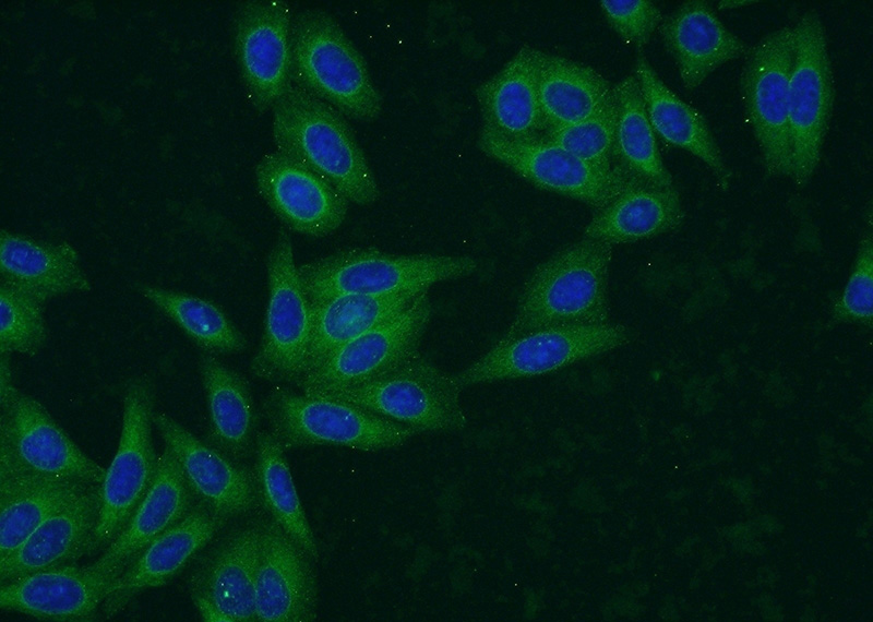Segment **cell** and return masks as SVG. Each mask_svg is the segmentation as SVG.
<instances>
[{
  "instance_id": "1",
  "label": "cell",
  "mask_w": 873,
  "mask_h": 622,
  "mask_svg": "<svg viewBox=\"0 0 873 622\" xmlns=\"http://www.w3.org/2000/svg\"><path fill=\"white\" fill-rule=\"evenodd\" d=\"M272 110L277 151L323 177L354 204L369 206L379 200L373 170L338 110L291 82Z\"/></svg>"
},
{
  "instance_id": "2",
  "label": "cell",
  "mask_w": 873,
  "mask_h": 622,
  "mask_svg": "<svg viewBox=\"0 0 873 622\" xmlns=\"http://www.w3.org/2000/svg\"><path fill=\"white\" fill-rule=\"evenodd\" d=\"M612 244L584 238L540 263L526 280L503 338L561 325L609 323Z\"/></svg>"
},
{
  "instance_id": "3",
  "label": "cell",
  "mask_w": 873,
  "mask_h": 622,
  "mask_svg": "<svg viewBox=\"0 0 873 622\" xmlns=\"http://www.w3.org/2000/svg\"><path fill=\"white\" fill-rule=\"evenodd\" d=\"M290 81L344 117L375 121L383 98L340 24L322 9L298 13L290 28Z\"/></svg>"
},
{
  "instance_id": "4",
  "label": "cell",
  "mask_w": 873,
  "mask_h": 622,
  "mask_svg": "<svg viewBox=\"0 0 873 622\" xmlns=\"http://www.w3.org/2000/svg\"><path fill=\"white\" fill-rule=\"evenodd\" d=\"M8 355L0 359V480L100 485L106 469L80 450L38 400L14 386Z\"/></svg>"
},
{
  "instance_id": "5",
  "label": "cell",
  "mask_w": 873,
  "mask_h": 622,
  "mask_svg": "<svg viewBox=\"0 0 873 622\" xmlns=\"http://www.w3.org/2000/svg\"><path fill=\"white\" fill-rule=\"evenodd\" d=\"M476 270L477 263L469 256L400 255L351 248L302 264L298 273L310 303H315L348 294L423 291Z\"/></svg>"
},
{
  "instance_id": "6",
  "label": "cell",
  "mask_w": 873,
  "mask_h": 622,
  "mask_svg": "<svg viewBox=\"0 0 873 622\" xmlns=\"http://www.w3.org/2000/svg\"><path fill=\"white\" fill-rule=\"evenodd\" d=\"M270 432L289 450L308 445H339L375 452L403 445L420 430L358 407L314 395L273 387L263 404Z\"/></svg>"
},
{
  "instance_id": "7",
  "label": "cell",
  "mask_w": 873,
  "mask_h": 622,
  "mask_svg": "<svg viewBox=\"0 0 873 622\" xmlns=\"http://www.w3.org/2000/svg\"><path fill=\"white\" fill-rule=\"evenodd\" d=\"M461 390L453 375L417 351L362 383L307 395L350 403L421 432H451L467 423Z\"/></svg>"
},
{
  "instance_id": "8",
  "label": "cell",
  "mask_w": 873,
  "mask_h": 622,
  "mask_svg": "<svg viewBox=\"0 0 873 622\" xmlns=\"http://www.w3.org/2000/svg\"><path fill=\"white\" fill-rule=\"evenodd\" d=\"M153 382L129 381L123 394L122 427L117 452L100 483V511L88 553L107 548L120 534L151 488L158 468L152 424Z\"/></svg>"
},
{
  "instance_id": "9",
  "label": "cell",
  "mask_w": 873,
  "mask_h": 622,
  "mask_svg": "<svg viewBox=\"0 0 873 622\" xmlns=\"http://www.w3.org/2000/svg\"><path fill=\"white\" fill-rule=\"evenodd\" d=\"M793 29L789 80L790 179L804 187L821 159L834 106V81L825 28L817 12H805Z\"/></svg>"
},
{
  "instance_id": "10",
  "label": "cell",
  "mask_w": 873,
  "mask_h": 622,
  "mask_svg": "<svg viewBox=\"0 0 873 622\" xmlns=\"http://www.w3.org/2000/svg\"><path fill=\"white\" fill-rule=\"evenodd\" d=\"M627 343V330L621 324L551 326L514 337H502L453 378L461 388L531 378L558 371Z\"/></svg>"
},
{
  "instance_id": "11",
  "label": "cell",
  "mask_w": 873,
  "mask_h": 622,
  "mask_svg": "<svg viewBox=\"0 0 873 622\" xmlns=\"http://www.w3.org/2000/svg\"><path fill=\"white\" fill-rule=\"evenodd\" d=\"M793 47L792 27L768 33L749 48L740 77L745 115L764 168L773 177L791 174L788 98Z\"/></svg>"
},
{
  "instance_id": "12",
  "label": "cell",
  "mask_w": 873,
  "mask_h": 622,
  "mask_svg": "<svg viewBox=\"0 0 873 622\" xmlns=\"http://www.w3.org/2000/svg\"><path fill=\"white\" fill-rule=\"evenodd\" d=\"M479 149L542 190L600 210L624 191L641 186L622 169L603 171L542 137H509L482 125Z\"/></svg>"
},
{
  "instance_id": "13",
  "label": "cell",
  "mask_w": 873,
  "mask_h": 622,
  "mask_svg": "<svg viewBox=\"0 0 873 622\" xmlns=\"http://www.w3.org/2000/svg\"><path fill=\"white\" fill-rule=\"evenodd\" d=\"M266 266L270 298L251 371L267 381L296 384L310 344L312 314L294 261L291 239L284 229L277 235Z\"/></svg>"
},
{
  "instance_id": "14",
  "label": "cell",
  "mask_w": 873,
  "mask_h": 622,
  "mask_svg": "<svg viewBox=\"0 0 873 622\" xmlns=\"http://www.w3.org/2000/svg\"><path fill=\"white\" fill-rule=\"evenodd\" d=\"M432 314L428 290L402 312L338 348L296 385L304 394L343 390L370 380L419 351Z\"/></svg>"
},
{
  "instance_id": "15",
  "label": "cell",
  "mask_w": 873,
  "mask_h": 622,
  "mask_svg": "<svg viewBox=\"0 0 873 622\" xmlns=\"http://www.w3.org/2000/svg\"><path fill=\"white\" fill-rule=\"evenodd\" d=\"M291 9L284 0L242 3L234 21L235 51L255 111L273 109L290 81Z\"/></svg>"
},
{
  "instance_id": "16",
  "label": "cell",
  "mask_w": 873,
  "mask_h": 622,
  "mask_svg": "<svg viewBox=\"0 0 873 622\" xmlns=\"http://www.w3.org/2000/svg\"><path fill=\"white\" fill-rule=\"evenodd\" d=\"M263 522L230 531L194 570L192 601L204 621L251 622Z\"/></svg>"
},
{
  "instance_id": "17",
  "label": "cell",
  "mask_w": 873,
  "mask_h": 622,
  "mask_svg": "<svg viewBox=\"0 0 873 622\" xmlns=\"http://www.w3.org/2000/svg\"><path fill=\"white\" fill-rule=\"evenodd\" d=\"M256 189L289 229L325 237L344 223L349 201L332 183L286 154L265 153L254 168Z\"/></svg>"
},
{
  "instance_id": "18",
  "label": "cell",
  "mask_w": 873,
  "mask_h": 622,
  "mask_svg": "<svg viewBox=\"0 0 873 622\" xmlns=\"http://www.w3.org/2000/svg\"><path fill=\"white\" fill-rule=\"evenodd\" d=\"M123 570L62 564L29 573L0 586V608L39 620L91 621Z\"/></svg>"
},
{
  "instance_id": "19",
  "label": "cell",
  "mask_w": 873,
  "mask_h": 622,
  "mask_svg": "<svg viewBox=\"0 0 873 622\" xmlns=\"http://www.w3.org/2000/svg\"><path fill=\"white\" fill-rule=\"evenodd\" d=\"M313 559L272 518L263 521L255 579L260 622H312L319 589Z\"/></svg>"
},
{
  "instance_id": "20",
  "label": "cell",
  "mask_w": 873,
  "mask_h": 622,
  "mask_svg": "<svg viewBox=\"0 0 873 622\" xmlns=\"http://www.w3.org/2000/svg\"><path fill=\"white\" fill-rule=\"evenodd\" d=\"M153 423L199 500L228 519L258 506L254 473L202 442L166 414L154 412Z\"/></svg>"
},
{
  "instance_id": "21",
  "label": "cell",
  "mask_w": 873,
  "mask_h": 622,
  "mask_svg": "<svg viewBox=\"0 0 873 622\" xmlns=\"http://www.w3.org/2000/svg\"><path fill=\"white\" fill-rule=\"evenodd\" d=\"M227 521L228 518L198 499L180 521L155 538L123 570L101 606L105 615H116L139 593L170 581L212 540Z\"/></svg>"
},
{
  "instance_id": "22",
  "label": "cell",
  "mask_w": 873,
  "mask_h": 622,
  "mask_svg": "<svg viewBox=\"0 0 873 622\" xmlns=\"http://www.w3.org/2000/svg\"><path fill=\"white\" fill-rule=\"evenodd\" d=\"M658 29L687 91L698 87L723 63L749 51L746 44L732 34L710 5L702 0L683 2L663 17Z\"/></svg>"
},
{
  "instance_id": "23",
  "label": "cell",
  "mask_w": 873,
  "mask_h": 622,
  "mask_svg": "<svg viewBox=\"0 0 873 622\" xmlns=\"http://www.w3.org/2000/svg\"><path fill=\"white\" fill-rule=\"evenodd\" d=\"M198 498L170 450L164 445L155 479L129 522L92 565L124 570L155 538L180 521Z\"/></svg>"
},
{
  "instance_id": "24",
  "label": "cell",
  "mask_w": 873,
  "mask_h": 622,
  "mask_svg": "<svg viewBox=\"0 0 873 622\" xmlns=\"http://www.w3.org/2000/svg\"><path fill=\"white\" fill-rule=\"evenodd\" d=\"M99 511L100 485H95L49 516L17 549L0 560L1 583L88 553Z\"/></svg>"
},
{
  "instance_id": "25",
  "label": "cell",
  "mask_w": 873,
  "mask_h": 622,
  "mask_svg": "<svg viewBox=\"0 0 873 622\" xmlns=\"http://www.w3.org/2000/svg\"><path fill=\"white\" fill-rule=\"evenodd\" d=\"M1 280L45 303L48 299L91 290L76 250L68 242H48L1 231Z\"/></svg>"
},
{
  "instance_id": "26",
  "label": "cell",
  "mask_w": 873,
  "mask_h": 622,
  "mask_svg": "<svg viewBox=\"0 0 873 622\" xmlns=\"http://www.w3.org/2000/svg\"><path fill=\"white\" fill-rule=\"evenodd\" d=\"M539 50L522 47L503 68L476 88L483 127L509 137L546 131L538 88Z\"/></svg>"
},
{
  "instance_id": "27",
  "label": "cell",
  "mask_w": 873,
  "mask_h": 622,
  "mask_svg": "<svg viewBox=\"0 0 873 622\" xmlns=\"http://www.w3.org/2000/svg\"><path fill=\"white\" fill-rule=\"evenodd\" d=\"M651 128L662 141L702 160L727 188L731 172L705 117L674 94L639 55L634 73Z\"/></svg>"
},
{
  "instance_id": "28",
  "label": "cell",
  "mask_w": 873,
  "mask_h": 622,
  "mask_svg": "<svg viewBox=\"0 0 873 622\" xmlns=\"http://www.w3.org/2000/svg\"><path fill=\"white\" fill-rule=\"evenodd\" d=\"M420 292L348 294L310 303L311 337L298 381L346 343L402 312Z\"/></svg>"
},
{
  "instance_id": "29",
  "label": "cell",
  "mask_w": 873,
  "mask_h": 622,
  "mask_svg": "<svg viewBox=\"0 0 873 622\" xmlns=\"http://www.w3.org/2000/svg\"><path fill=\"white\" fill-rule=\"evenodd\" d=\"M685 217L672 187L636 186L597 210L584 229L586 238L610 244L635 242L679 228Z\"/></svg>"
},
{
  "instance_id": "30",
  "label": "cell",
  "mask_w": 873,
  "mask_h": 622,
  "mask_svg": "<svg viewBox=\"0 0 873 622\" xmlns=\"http://www.w3.org/2000/svg\"><path fill=\"white\" fill-rule=\"evenodd\" d=\"M199 371L204 388L212 445L234 462L251 448L255 414L247 381L212 354L202 355Z\"/></svg>"
},
{
  "instance_id": "31",
  "label": "cell",
  "mask_w": 873,
  "mask_h": 622,
  "mask_svg": "<svg viewBox=\"0 0 873 622\" xmlns=\"http://www.w3.org/2000/svg\"><path fill=\"white\" fill-rule=\"evenodd\" d=\"M539 99L546 130L582 121L612 95L610 83L589 65L539 50Z\"/></svg>"
},
{
  "instance_id": "32",
  "label": "cell",
  "mask_w": 873,
  "mask_h": 622,
  "mask_svg": "<svg viewBox=\"0 0 873 622\" xmlns=\"http://www.w3.org/2000/svg\"><path fill=\"white\" fill-rule=\"evenodd\" d=\"M612 91L617 106L615 165L641 184L672 187L673 178L660 156L635 75H627Z\"/></svg>"
},
{
  "instance_id": "33",
  "label": "cell",
  "mask_w": 873,
  "mask_h": 622,
  "mask_svg": "<svg viewBox=\"0 0 873 622\" xmlns=\"http://www.w3.org/2000/svg\"><path fill=\"white\" fill-rule=\"evenodd\" d=\"M93 486L74 480L0 481V560L17 549L44 521Z\"/></svg>"
},
{
  "instance_id": "34",
  "label": "cell",
  "mask_w": 873,
  "mask_h": 622,
  "mask_svg": "<svg viewBox=\"0 0 873 622\" xmlns=\"http://www.w3.org/2000/svg\"><path fill=\"white\" fill-rule=\"evenodd\" d=\"M254 477L260 503L271 518L318 561V545L299 499L285 450L270 431H261L255 435Z\"/></svg>"
},
{
  "instance_id": "35",
  "label": "cell",
  "mask_w": 873,
  "mask_h": 622,
  "mask_svg": "<svg viewBox=\"0 0 873 622\" xmlns=\"http://www.w3.org/2000/svg\"><path fill=\"white\" fill-rule=\"evenodd\" d=\"M140 291L208 354H236L247 348L242 333L212 301L153 286H143Z\"/></svg>"
},
{
  "instance_id": "36",
  "label": "cell",
  "mask_w": 873,
  "mask_h": 622,
  "mask_svg": "<svg viewBox=\"0 0 873 622\" xmlns=\"http://www.w3.org/2000/svg\"><path fill=\"white\" fill-rule=\"evenodd\" d=\"M615 128L617 106L612 91L609 99L590 117L563 128L546 130L541 137L597 169L612 171L619 168L612 164Z\"/></svg>"
},
{
  "instance_id": "37",
  "label": "cell",
  "mask_w": 873,
  "mask_h": 622,
  "mask_svg": "<svg viewBox=\"0 0 873 622\" xmlns=\"http://www.w3.org/2000/svg\"><path fill=\"white\" fill-rule=\"evenodd\" d=\"M1 354L36 355L47 339L44 303L1 280Z\"/></svg>"
},
{
  "instance_id": "38",
  "label": "cell",
  "mask_w": 873,
  "mask_h": 622,
  "mask_svg": "<svg viewBox=\"0 0 873 622\" xmlns=\"http://www.w3.org/2000/svg\"><path fill=\"white\" fill-rule=\"evenodd\" d=\"M833 318L838 322L872 325L873 239L870 232L860 241L847 284L833 304Z\"/></svg>"
},
{
  "instance_id": "39",
  "label": "cell",
  "mask_w": 873,
  "mask_h": 622,
  "mask_svg": "<svg viewBox=\"0 0 873 622\" xmlns=\"http://www.w3.org/2000/svg\"><path fill=\"white\" fill-rule=\"evenodd\" d=\"M609 25L627 44L641 49L663 20L649 0H602L599 2Z\"/></svg>"
},
{
  "instance_id": "40",
  "label": "cell",
  "mask_w": 873,
  "mask_h": 622,
  "mask_svg": "<svg viewBox=\"0 0 873 622\" xmlns=\"http://www.w3.org/2000/svg\"><path fill=\"white\" fill-rule=\"evenodd\" d=\"M752 3H754V2L753 1H722V2H719V7L718 8L719 9H732V8H737V7H741V5H745V4H752Z\"/></svg>"
}]
</instances>
